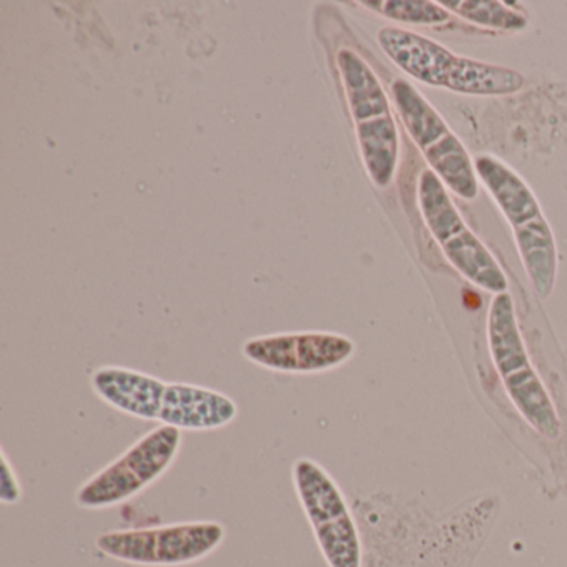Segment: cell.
<instances>
[{"label":"cell","mask_w":567,"mask_h":567,"mask_svg":"<svg viewBox=\"0 0 567 567\" xmlns=\"http://www.w3.org/2000/svg\"><path fill=\"white\" fill-rule=\"evenodd\" d=\"M420 212L444 255L471 284L493 293H506V275L480 238L464 224L443 182L426 168L417 185Z\"/></svg>","instance_id":"obj_8"},{"label":"cell","mask_w":567,"mask_h":567,"mask_svg":"<svg viewBox=\"0 0 567 567\" xmlns=\"http://www.w3.org/2000/svg\"><path fill=\"white\" fill-rule=\"evenodd\" d=\"M295 493L328 567H361V539L343 491L311 457L291 466Z\"/></svg>","instance_id":"obj_7"},{"label":"cell","mask_w":567,"mask_h":567,"mask_svg":"<svg viewBox=\"0 0 567 567\" xmlns=\"http://www.w3.org/2000/svg\"><path fill=\"white\" fill-rule=\"evenodd\" d=\"M474 171L509 221L537 295L549 297L556 284V241L536 195L513 168L491 155L474 158Z\"/></svg>","instance_id":"obj_2"},{"label":"cell","mask_w":567,"mask_h":567,"mask_svg":"<svg viewBox=\"0 0 567 567\" xmlns=\"http://www.w3.org/2000/svg\"><path fill=\"white\" fill-rule=\"evenodd\" d=\"M378 42L404 74L431 87L467 95H507L524 85L519 72L457 58L437 42L403 29H381Z\"/></svg>","instance_id":"obj_1"},{"label":"cell","mask_w":567,"mask_h":567,"mask_svg":"<svg viewBox=\"0 0 567 567\" xmlns=\"http://www.w3.org/2000/svg\"><path fill=\"white\" fill-rule=\"evenodd\" d=\"M238 404L221 391L192 383H168L158 423L184 431H217L238 417Z\"/></svg>","instance_id":"obj_11"},{"label":"cell","mask_w":567,"mask_h":567,"mask_svg":"<svg viewBox=\"0 0 567 567\" xmlns=\"http://www.w3.org/2000/svg\"><path fill=\"white\" fill-rule=\"evenodd\" d=\"M444 9L456 12L460 18L476 22L487 28L504 29V31H523L527 25V18L516 9H509L503 2L489 0H443L440 2Z\"/></svg>","instance_id":"obj_13"},{"label":"cell","mask_w":567,"mask_h":567,"mask_svg":"<svg viewBox=\"0 0 567 567\" xmlns=\"http://www.w3.org/2000/svg\"><path fill=\"white\" fill-rule=\"evenodd\" d=\"M337 62L364 167L377 187H388L393 182L400 155V137L390 99L370 65L357 52L343 49L338 52Z\"/></svg>","instance_id":"obj_3"},{"label":"cell","mask_w":567,"mask_h":567,"mask_svg":"<svg viewBox=\"0 0 567 567\" xmlns=\"http://www.w3.org/2000/svg\"><path fill=\"white\" fill-rule=\"evenodd\" d=\"M2 483H0V501L4 504H18L22 499V486L16 467L2 451Z\"/></svg>","instance_id":"obj_15"},{"label":"cell","mask_w":567,"mask_h":567,"mask_svg":"<svg viewBox=\"0 0 567 567\" xmlns=\"http://www.w3.org/2000/svg\"><path fill=\"white\" fill-rule=\"evenodd\" d=\"M391 92L401 122L436 177L457 197L476 198L480 185L473 161L436 109L403 79L394 82Z\"/></svg>","instance_id":"obj_9"},{"label":"cell","mask_w":567,"mask_h":567,"mask_svg":"<svg viewBox=\"0 0 567 567\" xmlns=\"http://www.w3.org/2000/svg\"><path fill=\"white\" fill-rule=\"evenodd\" d=\"M491 354L497 373L503 378L507 394L513 400L524 420L546 437L559 436L560 421L554 410L549 393L537 377L527 357L516 315L513 298L507 293L496 295L489 310Z\"/></svg>","instance_id":"obj_6"},{"label":"cell","mask_w":567,"mask_h":567,"mask_svg":"<svg viewBox=\"0 0 567 567\" xmlns=\"http://www.w3.org/2000/svg\"><path fill=\"white\" fill-rule=\"evenodd\" d=\"M351 338L331 331H295L250 338L241 353L250 363L275 373L318 374L337 370L353 358Z\"/></svg>","instance_id":"obj_10"},{"label":"cell","mask_w":567,"mask_h":567,"mask_svg":"<svg viewBox=\"0 0 567 567\" xmlns=\"http://www.w3.org/2000/svg\"><path fill=\"white\" fill-rule=\"evenodd\" d=\"M167 384L161 378L125 367H101L92 373V391L118 413L158 421Z\"/></svg>","instance_id":"obj_12"},{"label":"cell","mask_w":567,"mask_h":567,"mask_svg":"<svg viewBox=\"0 0 567 567\" xmlns=\"http://www.w3.org/2000/svg\"><path fill=\"white\" fill-rule=\"evenodd\" d=\"M361 6L404 24L433 25L450 21V12L443 6L427 0H364Z\"/></svg>","instance_id":"obj_14"},{"label":"cell","mask_w":567,"mask_h":567,"mask_svg":"<svg viewBox=\"0 0 567 567\" xmlns=\"http://www.w3.org/2000/svg\"><path fill=\"white\" fill-rule=\"evenodd\" d=\"M227 539L218 520H188L164 526L99 534L95 547L111 559L144 567H182L200 563Z\"/></svg>","instance_id":"obj_5"},{"label":"cell","mask_w":567,"mask_h":567,"mask_svg":"<svg viewBox=\"0 0 567 567\" xmlns=\"http://www.w3.org/2000/svg\"><path fill=\"white\" fill-rule=\"evenodd\" d=\"M182 441L184 433L177 427H154L82 483L75 503L82 509L102 511L134 499L171 470L181 454Z\"/></svg>","instance_id":"obj_4"}]
</instances>
